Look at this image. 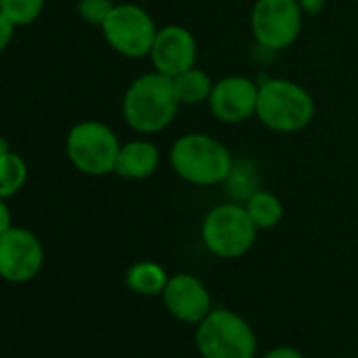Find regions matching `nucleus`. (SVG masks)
<instances>
[{"label": "nucleus", "instance_id": "5", "mask_svg": "<svg viewBox=\"0 0 358 358\" xmlns=\"http://www.w3.org/2000/svg\"><path fill=\"white\" fill-rule=\"evenodd\" d=\"M257 226L251 222L245 205L224 203L213 207L203 222L201 236L205 249L220 259H238L247 255L257 241Z\"/></svg>", "mask_w": 358, "mask_h": 358}, {"label": "nucleus", "instance_id": "1", "mask_svg": "<svg viewBox=\"0 0 358 358\" xmlns=\"http://www.w3.org/2000/svg\"><path fill=\"white\" fill-rule=\"evenodd\" d=\"M179 106L182 103L177 99L173 78L156 70L137 76L122 95L124 122L141 135L164 131L173 122Z\"/></svg>", "mask_w": 358, "mask_h": 358}, {"label": "nucleus", "instance_id": "4", "mask_svg": "<svg viewBox=\"0 0 358 358\" xmlns=\"http://www.w3.org/2000/svg\"><path fill=\"white\" fill-rule=\"evenodd\" d=\"M257 120L276 133H297L314 118V99L299 83L287 78H270L259 85Z\"/></svg>", "mask_w": 358, "mask_h": 358}, {"label": "nucleus", "instance_id": "17", "mask_svg": "<svg viewBox=\"0 0 358 358\" xmlns=\"http://www.w3.org/2000/svg\"><path fill=\"white\" fill-rule=\"evenodd\" d=\"M28 182V162L17 152L0 154V199H11L22 192Z\"/></svg>", "mask_w": 358, "mask_h": 358}, {"label": "nucleus", "instance_id": "21", "mask_svg": "<svg viewBox=\"0 0 358 358\" xmlns=\"http://www.w3.org/2000/svg\"><path fill=\"white\" fill-rule=\"evenodd\" d=\"M15 26L0 13V55H3L7 49H9V45L13 43V36H15Z\"/></svg>", "mask_w": 358, "mask_h": 358}, {"label": "nucleus", "instance_id": "8", "mask_svg": "<svg viewBox=\"0 0 358 358\" xmlns=\"http://www.w3.org/2000/svg\"><path fill=\"white\" fill-rule=\"evenodd\" d=\"M303 20L297 0H255L251 32L264 49L285 51L299 38Z\"/></svg>", "mask_w": 358, "mask_h": 358}, {"label": "nucleus", "instance_id": "24", "mask_svg": "<svg viewBox=\"0 0 358 358\" xmlns=\"http://www.w3.org/2000/svg\"><path fill=\"white\" fill-rule=\"evenodd\" d=\"M303 15H318L324 9V0H297Z\"/></svg>", "mask_w": 358, "mask_h": 358}, {"label": "nucleus", "instance_id": "14", "mask_svg": "<svg viewBox=\"0 0 358 358\" xmlns=\"http://www.w3.org/2000/svg\"><path fill=\"white\" fill-rule=\"evenodd\" d=\"M166 280H169L166 270L158 262H150V259L135 262L124 274V282H127L129 291H133L141 297L162 295Z\"/></svg>", "mask_w": 358, "mask_h": 358}, {"label": "nucleus", "instance_id": "16", "mask_svg": "<svg viewBox=\"0 0 358 358\" xmlns=\"http://www.w3.org/2000/svg\"><path fill=\"white\" fill-rule=\"evenodd\" d=\"M243 205H245L251 222L257 226V230H272L282 222L285 207H282L280 199L268 190L253 192Z\"/></svg>", "mask_w": 358, "mask_h": 358}, {"label": "nucleus", "instance_id": "23", "mask_svg": "<svg viewBox=\"0 0 358 358\" xmlns=\"http://www.w3.org/2000/svg\"><path fill=\"white\" fill-rule=\"evenodd\" d=\"M13 226V215L7 205V199H0V234H5Z\"/></svg>", "mask_w": 358, "mask_h": 358}, {"label": "nucleus", "instance_id": "20", "mask_svg": "<svg viewBox=\"0 0 358 358\" xmlns=\"http://www.w3.org/2000/svg\"><path fill=\"white\" fill-rule=\"evenodd\" d=\"M114 0H78V15L85 24L101 28L103 22L108 20L110 11L114 9Z\"/></svg>", "mask_w": 358, "mask_h": 358}, {"label": "nucleus", "instance_id": "18", "mask_svg": "<svg viewBox=\"0 0 358 358\" xmlns=\"http://www.w3.org/2000/svg\"><path fill=\"white\" fill-rule=\"evenodd\" d=\"M228 186V192L230 196L234 199V203H245L253 192H257V173H255V166L249 162V160H234L232 164V171L230 175L226 177V182Z\"/></svg>", "mask_w": 358, "mask_h": 358}, {"label": "nucleus", "instance_id": "19", "mask_svg": "<svg viewBox=\"0 0 358 358\" xmlns=\"http://www.w3.org/2000/svg\"><path fill=\"white\" fill-rule=\"evenodd\" d=\"M45 9V0H0V13H3L15 28L34 24Z\"/></svg>", "mask_w": 358, "mask_h": 358}, {"label": "nucleus", "instance_id": "15", "mask_svg": "<svg viewBox=\"0 0 358 358\" xmlns=\"http://www.w3.org/2000/svg\"><path fill=\"white\" fill-rule=\"evenodd\" d=\"M173 85H175L177 99L182 106H199L203 101H209L211 91H213L211 76L196 66L173 76Z\"/></svg>", "mask_w": 358, "mask_h": 358}, {"label": "nucleus", "instance_id": "25", "mask_svg": "<svg viewBox=\"0 0 358 358\" xmlns=\"http://www.w3.org/2000/svg\"><path fill=\"white\" fill-rule=\"evenodd\" d=\"M7 152H11V145L5 137H0V154H7Z\"/></svg>", "mask_w": 358, "mask_h": 358}, {"label": "nucleus", "instance_id": "7", "mask_svg": "<svg viewBox=\"0 0 358 358\" xmlns=\"http://www.w3.org/2000/svg\"><path fill=\"white\" fill-rule=\"evenodd\" d=\"M101 32L112 51L127 59H141L150 55L158 28L143 7L118 3L103 22Z\"/></svg>", "mask_w": 358, "mask_h": 358}, {"label": "nucleus", "instance_id": "12", "mask_svg": "<svg viewBox=\"0 0 358 358\" xmlns=\"http://www.w3.org/2000/svg\"><path fill=\"white\" fill-rule=\"evenodd\" d=\"M259 85L247 76H226L213 83L209 108L213 116L226 124H238L255 116Z\"/></svg>", "mask_w": 358, "mask_h": 358}, {"label": "nucleus", "instance_id": "3", "mask_svg": "<svg viewBox=\"0 0 358 358\" xmlns=\"http://www.w3.org/2000/svg\"><path fill=\"white\" fill-rule=\"evenodd\" d=\"M194 343L201 358H255L257 335L251 322L230 310L213 308L194 331Z\"/></svg>", "mask_w": 358, "mask_h": 358}, {"label": "nucleus", "instance_id": "11", "mask_svg": "<svg viewBox=\"0 0 358 358\" xmlns=\"http://www.w3.org/2000/svg\"><path fill=\"white\" fill-rule=\"evenodd\" d=\"M196 55H199V45H196L194 34L188 28L164 26V28H158L148 57L156 72L173 78L177 74L194 68Z\"/></svg>", "mask_w": 358, "mask_h": 358}, {"label": "nucleus", "instance_id": "2", "mask_svg": "<svg viewBox=\"0 0 358 358\" xmlns=\"http://www.w3.org/2000/svg\"><path fill=\"white\" fill-rule=\"evenodd\" d=\"M173 171L192 186L224 184L232 171L234 158L230 150L207 133H188L171 145Z\"/></svg>", "mask_w": 358, "mask_h": 358}, {"label": "nucleus", "instance_id": "22", "mask_svg": "<svg viewBox=\"0 0 358 358\" xmlns=\"http://www.w3.org/2000/svg\"><path fill=\"white\" fill-rule=\"evenodd\" d=\"M259 358H306V354L293 345H274L268 352H264Z\"/></svg>", "mask_w": 358, "mask_h": 358}, {"label": "nucleus", "instance_id": "13", "mask_svg": "<svg viewBox=\"0 0 358 358\" xmlns=\"http://www.w3.org/2000/svg\"><path fill=\"white\" fill-rule=\"evenodd\" d=\"M158 164H160L158 148L148 139H133V141H127L120 145L114 173L122 179L139 182V179L152 177L156 173Z\"/></svg>", "mask_w": 358, "mask_h": 358}, {"label": "nucleus", "instance_id": "10", "mask_svg": "<svg viewBox=\"0 0 358 358\" xmlns=\"http://www.w3.org/2000/svg\"><path fill=\"white\" fill-rule=\"evenodd\" d=\"M160 297L166 312L184 324L196 327L213 310V299L207 285L190 272L171 274Z\"/></svg>", "mask_w": 358, "mask_h": 358}, {"label": "nucleus", "instance_id": "6", "mask_svg": "<svg viewBox=\"0 0 358 358\" xmlns=\"http://www.w3.org/2000/svg\"><path fill=\"white\" fill-rule=\"evenodd\" d=\"M120 145L116 133L99 120H80L66 137V154L72 166L89 177L114 173Z\"/></svg>", "mask_w": 358, "mask_h": 358}, {"label": "nucleus", "instance_id": "9", "mask_svg": "<svg viewBox=\"0 0 358 358\" xmlns=\"http://www.w3.org/2000/svg\"><path fill=\"white\" fill-rule=\"evenodd\" d=\"M45 266V247L41 238L20 226L0 234V278L11 285L34 280Z\"/></svg>", "mask_w": 358, "mask_h": 358}]
</instances>
